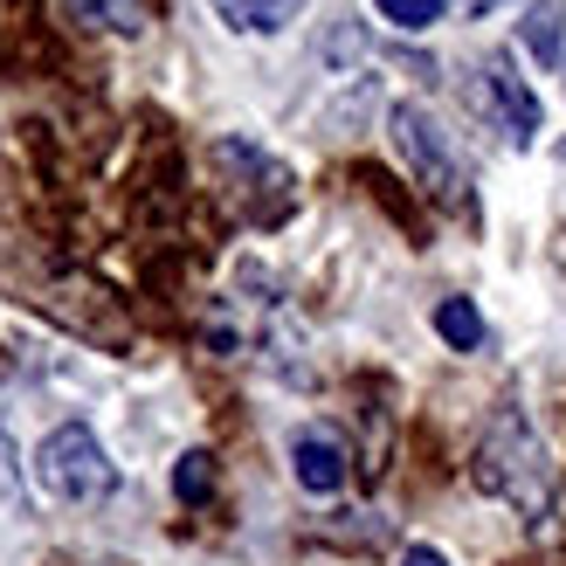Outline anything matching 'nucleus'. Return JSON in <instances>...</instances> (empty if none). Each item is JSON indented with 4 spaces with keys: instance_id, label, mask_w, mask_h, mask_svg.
Returning <instances> with one entry per match:
<instances>
[{
    "instance_id": "nucleus-9",
    "label": "nucleus",
    "mask_w": 566,
    "mask_h": 566,
    "mask_svg": "<svg viewBox=\"0 0 566 566\" xmlns=\"http://www.w3.org/2000/svg\"><path fill=\"white\" fill-rule=\"evenodd\" d=\"M518 42L532 49V63H559L566 55V0H532L518 21Z\"/></svg>"
},
{
    "instance_id": "nucleus-10",
    "label": "nucleus",
    "mask_w": 566,
    "mask_h": 566,
    "mask_svg": "<svg viewBox=\"0 0 566 566\" xmlns=\"http://www.w3.org/2000/svg\"><path fill=\"white\" fill-rule=\"evenodd\" d=\"M436 332H442V346H457V353H476V346H484V318H476L470 297H442V304H436Z\"/></svg>"
},
{
    "instance_id": "nucleus-14",
    "label": "nucleus",
    "mask_w": 566,
    "mask_h": 566,
    "mask_svg": "<svg viewBox=\"0 0 566 566\" xmlns=\"http://www.w3.org/2000/svg\"><path fill=\"white\" fill-rule=\"evenodd\" d=\"M401 566H449V553H442V546H408Z\"/></svg>"
},
{
    "instance_id": "nucleus-5",
    "label": "nucleus",
    "mask_w": 566,
    "mask_h": 566,
    "mask_svg": "<svg viewBox=\"0 0 566 566\" xmlns=\"http://www.w3.org/2000/svg\"><path fill=\"white\" fill-rule=\"evenodd\" d=\"M470 104L512 138V146H532L546 132V111H539V91L512 70V55H484L476 63V83H470Z\"/></svg>"
},
{
    "instance_id": "nucleus-6",
    "label": "nucleus",
    "mask_w": 566,
    "mask_h": 566,
    "mask_svg": "<svg viewBox=\"0 0 566 566\" xmlns=\"http://www.w3.org/2000/svg\"><path fill=\"white\" fill-rule=\"evenodd\" d=\"M346 463H353L346 442H338L332 429H318V421L291 436V470H297V484H304L311 497H332L338 484H346Z\"/></svg>"
},
{
    "instance_id": "nucleus-3",
    "label": "nucleus",
    "mask_w": 566,
    "mask_h": 566,
    "mask_svg": "<svg viewBox=\"0 0 566 566\" xmlns=\"http://www.w3.org/2000/svg\"><path fill=\"white\" fill-rule=\"evenodd\" d=\"M387 138H394V153H401V166L415 174V187L429 193V201L463 208V193H470L463 159H457L449 132L429 118V111H421V104H394V111H387Z\"/></svg>"
},
{
    "instance_id": "nucleus-1",
    "label": "nucleus",
    "mask_w": 566,
    "mask_h": 566,
    "mask_svg": "<svg viewBox=\"0 0 566 566\" xmlns=\"http://www.w3.org/2000/svg\"><path fill=\"white\" fill-rule=\"evenodd\" d=\"M470 484L497 504H512L525 525L553 518V457H546L539 429L525 421V408H512V401L491 408L484 436H476V457H470Z\"/></svg>"
},
{
    "instance_id": "nucleus-4",
    "label": "nucleus",
    "mask_w": 566,
    "mask_h": 566,
    "mask_svg": "<svg viewBox=\"0 0 566 566\" xmlns=\"http://www.w3.org/2000/svg\"><path fill=\"white\" fill-rule=\"evenodd\" d=\"M214 166H221V180H229L235 208L256 221V229H276V221L297 208V174L276 153L249 146V138H214Z\"/></svg>"
},
{
    "instance_id": "nucleus-8",
    "label": "nucleus",
    "mask_w": 566,
    "mask_h": 566,
    "mask_svg": "<svg viewBox=\"0 0 566 566\" xmlns=\"http://www.w3.org/2000/svg\"><path fill=\"white\" fill-rule=\"evenodd\" d=\"M63 14L97 35H146V0H63Z\"/></svg>"
},
{
    "instance_id": "nucleus-2",
    "label": "nucleus",
    "mask_w": 566,
    "mask_h": 566,
    "mask_svg": "<svg viewBox=\"0 0 566 566\" xmlns=\"http://www.w3.org/2000/svg\"><path fill=\"white\" fill-rule=\"evenodd\" d=\"M35 484L49 497L76 504V512H91L118 491V463L104 457V442L91 436V421H63V429H49L42 449H35Z\"/></svg>"
},
{
    "instance_id": "nucleus-15",
    "label": "nucleus",
    "mask_w": 566,
    "mask_h": 566,
    "mask_svg": "<svg viewBox=\"0 0 566 566\" xmlns=\"http://www.w3.org/2000/svg\"><path fill=\"white\" fill-rule=\"evenodd\" d=\"M504 0H463V14H497Z\"/></svg>"
},
{
    "instance_id": "nucleus-7",
    "label": "nucleus",
    "mask_w": 566,
    "mask_h": 566,
    "mask_svg": "<svg viewBox=\"0 0 566 566\" xmlns=\"http://www.w3.org/2000/svg\"><path fill=\"white\" fill-rule=\"evenodd\" d=\"M214 14L235 28V35H283L297 14H304V0H214Z\"/></svg>"
},
{
    "instance_id": "nucleus-12",
    "label": "nucleus",
    "mask_w": 566,
    "mask_h": 566,
    "mask_svg": "<svg viewBox=\"0 0 566 566\" xmlns=\"http://www.w3.org/2000/svg\"><path fill=\"white\" fill-rule=\"evenodd\" d=\"M374 8H380L394 28H408V35H415V28H436V21H442V0H374Z\"/></svg>"
},
{
    "instance_id": "nucleus-13",
    "label": "nucleus",
    "mask_w": 566,
    "mask_h": 566,
    "mask_svg": "<svg viewBox=\"0 0 566 566\" xmlns=\"http://www.w3.org/2000/svg\"><path fill=\"white\" fill-rule=\"evenodd\" d=\"M0 497H21V470H14V449L0 442Z\"/></svg>"
},
{
    "instance_id": "nucleus-11",
    "label": "nucleus",
    "mask_w": 566,
    "mask_h": 566,
    "mask_svg": "<svg viewBox=\"0 0 566 566\" xmlns=\"http://www.w3.org/2000/svg\"><path fill=\"white\" fill-rule=\"evenodd\" d=\"M174 491H180V504H208L214 497V457L208 449H187L174 463Z\"/></svg>"
}]
</instances>
